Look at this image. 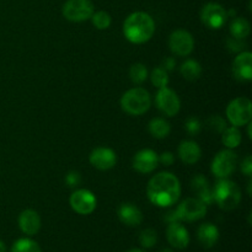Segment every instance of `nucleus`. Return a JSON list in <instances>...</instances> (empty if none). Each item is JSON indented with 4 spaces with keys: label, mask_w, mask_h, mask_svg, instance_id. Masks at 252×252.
<instances>
[{
    "label": "nucleus",
    "mask_w": 252,
    "mask_h": 252,
    "mask_svg": "<svg viewBox=\"0 0 252 252\" xmlns=\"http://www.w3.org/2000/svg\"><path fill=\"white\" fill-rule=\"evenodd\" d=\"M226 47H228L229 51L233 52V53H241V52H244V49H245L246 42L245 39L235 38V37L231 36L226 39Z\"/></svg>",
    "instance_id": "2f4dec72"
},
{
    "label": "nucleus",
    "mask_w": 252,
    "mask_h": 252,
    "mask_svg": "<svg viewBox=\"0 0 252 252\" xmlns=\"http://www.w3.org/2000/svg\"><path fill=\"white\" fill-rule=\"evenodd\" d=\"M226 117L235 127H243L250 123L252 117V102L248 97H236L226 107Z\"/></svg>",
    "instance_id": "39448f33"
},
{
    "label": "nucleus",
    "mask_w": 252,
    "mask_h": 252,
    "mask_svg": "<svg viewBox=\"0 0 252 252\" xmlns=\"http://www.w3.org/2000/svg\"><path fill=\"white\" fill-rule=\"evenodd\" d=\"M197 239L203 248L211 249L217 244L219 239V230L214 224H202L197 231Z\"/></svg>",
    "instance_id": "412c9836"
},
{
    "label": "nucleus",
    "mask_w": 252,
    "mask_h": 252,
    "mask_svg": "<svg viewBox=\"0 0 252 252\" xmlns=\"http://www.w3.org/2000/svg\"><path fill=\"white\" fill-rule=\"evenodd\" d=\"M152 106L150 94L143 88H134L123 94L121 107L130 116H140L147 112Z\"/></svg>",
    "instance_id": "20e7f679"
},
{
    "label": "nucleus",
    "mask_w": 252,
    "mask_h": 252,
    "mask_svg": "<svg viewBox=\"0 0 252 252\" xmlns=\"http://www.w3.org/2000/svg\"><path fill=\"white\" fill-rule=\"evenodd\" d=\"M201 148L193 140H184L179 147V157L185 164L193 165L201 159Z\"/></svg>",
    "instance_id": "aec40b11"
},
{
    "label": "nucleus",
    "mask_w": 252,
    "mask_h": 252,
    "mask_svg": "<svg viewBox=\"0 0 252 252\" xmlns=\"http://www.w3.org/2000/svg\"><path fill=\"white\" fill-rule=\"evenodd\" d=\"M155 32V22L149 14L137 11L130 14L123 24V33L126 38L135 44L145 43Z\"/></svg>",
    "instance_id": "f03ea898"
},
{
    "label": "nucleus",
    "mask_w": 252,
    "mask_h": 252,
    "mask_svg": "<svg viewBox=\"0 0 252 252\" xmlns=\"http://www.w3.org/2000/svg\"><path fill=\"white\" fill-rule=\"evenodd\" d=\"M241 171H243L246 176H251V174H252V157L251 155H248V157L243 160V164H241Z\"/></svg>",
    "instance_id": "c9c22d12"
},
{
    "label": "nucleus",
    "mask_w": 252,
    "mask_h": 252,
    "mask_svg": "<svg viewBox=\"0 0 252 252\" xmlns=\"http://www.w3.org/2000/svg\"><path fill=\"white\" fill-rule=\"evenodd\" d=\"M126 252H144V251L140 250V249H130V250H128Z\"/></svg>",
    "instance_id": "ea45409f"
},
{
    "label": "nucleus",
    "mask_w": 252,
    "mask_h": 252,
    "mask_svg": "<svg viewBox=\"0 0 252 252\" xmlns=\"http://www.w3.org/2000/svg\"><path fill=\"white\" fill-rule=\"evenodd\" d=\"M175 66H176V61H175L172 57H167V58L164 61V69L166 71L174 70Z\"/></svg>",
    "instance_id": "e433bc0d"
},
{
    "label": "nucleus",
    "mask_w": 252,
    "mask_h": 252,
    "mask_svg": "<svg viewBox=\"0 0 252 252\" xmlns=\"http://www.w3.org/2000/svg\"><path fill=\"white\" fill-rule=\"evenodd\" d=\"M69 203L75 213L80 216H89L95 211L97 201L95 194L89 189H78L71 193Z\"/></svg>",
    "instance_id": "1a4fd4ad"
},
{
    "label": "nucleus",
    "mask_w": 252,
    "mask_h": 252,
    "mask_svg": "<svg viewBox=\"0 0 252 252\" xmlns=\"http://www.w3.org/2000/svg\"><path fill=\"white\" fill-rule=\"evenodd\" d=\"M139 243L144 249H152L158 243V234L154 229H144L139 235Z\"/></svg>",
    "instance_id": "c85d7f7f"
},
{
    "label": "nucleus",
    "mask_w": 252,
    "mask_h": 252,
    "mask_svg": "<svg viewBox=\"0 0 252 252\" xmlns=\"http://www.w3.org/2000/svg\"><path fill=\"white\" fill-rule=\"evenodd\" d=\"M238 165V157L231 149L221 150L212 162V172L219 179H226L230 176L236 169Z\"/></svg>",
    "instance_id": "0eeeda50"
},
{
    "label": "nucleus",
    "mask_w": 252,
    "mask_h": 252,
    "mask_svg": "<svg viewBox=\"0 0 252 252\" xmlns=\"http://www.w3.org/2000/svg\"><path fill=\"white\" fill-rule=\"evenodd\" d=\"M250 22L243 17H235L230 24V33L235 38L245 39L250 34Z\"/></svg>",
    "instance_id": "b1692460"
},
{
    "label": "nucleus",
    "mask_w": 252,
    "mask_h": 252,
    "mask_svg": "<svg viewBox=\"0 0 252 252\" xmlns=\"http://www.w3.org/2000/svg\"><path fill=\"white\" fill-rule=\"evenodd\" d=\"M166 238L170 245L177 250H184L189 244V234L184 225L179 223L169 224L166 230Z\"/></svg>",
    "instance_id": "dca6fc26"
},
{
    "label": "nucleus",
    "mask_w": 252,
    "mask_h": 252,
    "mask_svg": "<svg viewBox=\"0 0 252 252\" xmlns=\"http://www.w3.org/2000/svg\"><path fill=\"white\" fill-rule=\"evenodd\" d=\"M169 47L174 54L179 57H187L194 48L193 36L186 30H176L170 34Z\"/></svg>",
    "instance_id": "9d476101"
},
{
    "label": "nucleus",
    "mask_w": 252,
    "mask_h": 252,
    "mask_svg": "<svg viewBox=\"0 0 252 252\" xmlns=\"http://www.w3.org/2000/svg\"><path fill=\"white\" fill-rule=\"evenodd\" d=\"M149 201L158 207H171L176 203L181 194L179 179L171 172H160L152 177L147 187Z\"/></svg>",
    "instance_id": "f257e3e1"
},
{
    "label": "nucleus",
    "mask_w": 252,
    "mask_h": 252,
    "mask_svg": "<svg viewBox=\"0 0 252 252\" xmlns=\"http://www.w3.org/2000/svg\"><path fill=\"white\" fill-rule=\"evenodd\" d=\"M149 132L157 139H164L171 132V126L166 120L161 117L154 118L149 123Z\"/></svg>",
    "instance_id": "4be33fe9"
},
{
    "label": "nucleus",
    "mask_w": 252,
    "mask_h": 252,
    "mask_svg": "<svg viewBox=\"0 0 252 252\" xmlns=\"http://www.w3.org/2000/svg\"><path fill=\"white\" fill-rule=\"evenodd\" d=\"M185 128H186L187 133L191 135H196L201 132L202 125L199 122V120L197 117H189V120L186 121V125H185Z\"/></svg>",
    "instance_id": "473e14b6"
},
{
    "label": "nucleus",
    "mask_w": 252,
    "mask_h": 252,
    "mask_svg": "<svg viewBox=\"0 0 252 252\" xmlns=\"http://www.w3.org/2000/svg\"><path fill=\"white\" fill-rule=\"evenodd\" d=\"M90 162L98 170H110L117 162L116 153L110 148H96L90 154Z\"/></svg>",
    "instance_id": "4468645a"
},
{
    "label": "nucleus",
    "mask_w": 252,
    "mask_h": 252,
    "mask_svg": "<svg viewBox=\"0 0 252 252\" xmlns=\"http://www.w3.org/2000/svg\"><path fill=\"white\" fill-rule=\"evenodd\" d=\"M65 182L69 187H76L80 185L81 176L78 171H70L65 176Z\"/></svg>",
    "instance_id": "72a5a7b5"
},
{
    "label": "nucleus",
    "mask_w": 252,
    "mask_h": 252,
    "mask_svg": "<svg viewBox=\"0 0 252 252\" xmlns=\"http://www.w3.org/2000/svg\"><path fill=\"white\" fill-rule=\"evenodd\" d=\"M180 73H181V75L184 76L186 80L194 81L197 80V79H199V76H201L202 66L197 61L189 59V61L182 63V65L180 66Z\"/></svg>",
    "instance_id": "5701e85b"
},
{
    "label": "nucleus",
    "mask_w": 252,
    "mask_h": 252,
    "mask_svg": "<svg viewBox=\"0 0 252 252\" xmlns=\"http://www.w3.org/2000/svg\"><path fill=\"white\" fill-rule=\"evenodd\" d=\"M175 212L180 221H196L206 217L207 204L198 198H186L179 204Z\"/></svg>",
    "instance_id": "6e6552de"
},
{
    "label": "nucleus",
    "mask_w": 252,
    "mask_h": 252,
    "mask_svg": "<svg viewBox=\"0 0 252 252\" xmlns=\"http://www.w3.org/2000/svg\"><path fill=\"white\" fill-rule=\"evenodd\" d=\"M164 219H165V220H166L169 224H171V223H179V221H180L179 217H177L176 212H175V211H171V212H169V213L165 214V218H164Z\"/></svg>",
    "instance_id": "4c0bfd02"
},
{
    "label": "nucleus",
    "mask_w": 252,
    "mask_h": 252,
    "mask_svg": "<svg viewBox=\"0 0 252 252\" xmlns=\"http://www.w3.org/2000/svg\"><path fill=\"white\" fill-rule=\"evenodd\" d=\"M155 103H157V107L169 117L176 116L181 107V101H180L177 94L167 86L159 89L157 96H155Z\"/></svg>",
    "instance_id": "9b49d317"
},
{
    "label": "nucleus",
    "mask_w": 252,
    "mask_h": 252,
    "mask_svg": "<svg viewBox=\"0 0 252 252\" xmlns=\"http://www.w3.org/2000/svg\"><path fill=\"white\" fill-rule=\"evenodd\" d=\"M233 74L238 80L250 81L252 79V54L251 52H241L235 57L233 63Z\"/></svg>",
    "instance_id": "2eb2a0df"
},
{
    "label": "nucleus",
    "mask_w": 252,
    "mask_h": 252,
    "mask_svg": "<svg viewBox=\"0 0 252 252\" xmlns=\"http://www.w3.org/2000/svg\"><path fill=\"white\" fill-rule=\"evenodd\" d=\"M63 16L71 22H83L91 19L94 4L91 0H66L63 5Z\"/></svg>",
    "instance_id": "423d86ee"
},
{
    "label": "nucleus",
    "mask_w": 252,
    "mask_h": 252,
    "mask_svg": "<svg viewBox=\"0 0 252 252\" xmlns=\"http://www.w3.org/2000/svg\"><path fill=\"white\" fill-rule=\"evenodd\" d=\"M19 226L24 234L29 236L36 235L41 229V218L33 209H26L19 216Z\"/></svg>",
    "instance_id": "f3484780"
},
{
    "label": "nucleus",
    "mask_w": 252,
    "mask_h": 252,
    "mask_svg": "<svg viewBox=\"0 0 252 252\" xmlns=\"http://www.w3.org/2000/svg\"><path fill=\"white\" fill-rule=\"evenodd\" d=\"M11 252H42V250L36 241L22 238L15 241L11 248Z\"/></svg>",
    "instance_id": "a878e982"
},
{
    "label": "nucleus",
    "mask_w": 252,
    "mask_h": 252,
    "mask_svg": "<svg viewBox=\"0 0 252 252\" xmlns=\"http://www.w3.org/2000/svg\"><path fill=\"white\" fill-rule=\"evenodd\" d=\"M221 142L228 149L238 148L241 143V133L239 130V127H235V126L226 127L221 133Z\"/></svg>",
    "instance_id": "393cba45"
},
{
    "label": "nucleus",
    "mask_w": 252,
    "mask_h": 252,
    "mask_svg": "<svg viewBox=\"0 0 252 252\" xmlns=\"http://www.w3.org/2000/svg\"><path fill=\"white\" fill-rule=\"evenodd\" d=\"M159 164V157L152 149H143L135 154L133 159V169L140 174H150Z\"/></svg>",
    "instance_id": "ddd939ff"
},
{
    "label": "nucleus",
    "mask_w": 252,
    "mask_h": 252,
    "mask_svg": "<svg viewBox=\"0 0 252 252\" xmlns=\"http://www.w3.org/2000/svg\"><path fill=\"white\" fill-rule=\"evenodd\" d=\"M175 161V157L172 153L170 152H165L162 153L161 155L159 157V162H161L164 166H171Z\"/></svg>",
    "instance_id": "f704fd0d"
},
{
    "label": "nucleus",
    "mask_w": 252,
    "mask_h": 252,
    "mask_svg": "<svg viewBox=\"0 0 252 252\" xmlns=\"http://www.w3.org/2000/svg\"><path fill=\"white\" fill-rule=\"evenodd\" d=\"M213 199L223 211H233L241 201L240 189L235 182L220 179L213 189Z\"/></svg>",
    "instance_id": "7ed1b4c3"
},
{
    "label": "nucleus",
    "mask_w": 252,
    "mask_h": 252,
    "mask_svg": "<svg viewBox=\"0 0 252 252\" xmlns=\"http://www.w3.org/2000/svg\"><path fill=\"white\" fill-rule=\"evenodd\" d=\"M150 80L154 84V86H157L158 89L166 88L167 84H169V75H167V71L165 70L161 66H158L150 74Z\"/></svg>",
    "instance_id": "cd10ccee"
},
{
    "label": "nucleus",
    "mask_w": 252,
    "mask_h": 252,
    "mask_svg": "<svg viewBox=\"0 0 252 252\" xmlns=\"http://www.w3.org/2000/svg\"><path fill=\"white\" fill-rule=\"evenodd\" d=\"M226 10L217 2H208L201 11V20L208 29L219 30L228 19Z\"/></svg>",
    "instance_id": "f8f14e48"
},
{
    "label": "nucleus",
    "mask_w": 252,
    "mask_h": 252,
    "mask_svg": "<svg viewBox=\"0 0 252 252\" xmlns=\"http://www.w3.org/2000/svg\"><path fill=\"white\" fill-rule=\"evenodd\" d=\"M118 218L128 226H138L143 221V213L135 204L123 203L118 208Z\"/></svg>",
    "instance_id": "a211bd4d"
},
{
    "label": "nucleus",
    "mask_w": 252,
    "mask_h": 252,
    "mask_svg": "<svg viewBox=\"0 0 252 252\" xmlns=\"http://www.w3.org/2000/svg\"><path fill=\"white\" fill-rule=\"evenodd\" d=\"M192 189L196 192L197 198L201 199L207 206L214 202L213 199V189L209 186V182L203 175H196L192 180Z\"/></svg>",
    "instance_id": "6ab92c4d"
},
{
    "label": "nucleus",
    "mask_w": 252,
    "mask_h": 252,
    "mask_svg": "<svg viewBox=\"0 0 252 252\" xmlns=\"http://www.w3.org/2000/svg\"><path fill=\"white\" fill-rule=\"evenodd\" d=\"M130 80L135 84H143L148 79V69L144 64H133L129 69Z\"/></svg>",
    "instance_id": "bb28decb"
},
{
    "label": "nucleus",
    "mask_w": 252,
    "mask_h": 252,
    "mask_svg": "<svg viewBox=\"0 0 252 252\" xmlns=\"http://www.w3.org/2000/svg\"><path fill=\"white\" fill-rule=\"evenodd\" d=\"M91 20H93V24L96 29L98 30H106L111 26V16L108 12L106 11H96L94 12L93 16H91Z\"/></svg>",
    "instance_id": "c756f323"
},
{
    "label": "nucleus",
    "mask_w": 252,
    "mask_h": 252,
    "mask_svg": "<svg viewBox=\"0 0 252 252\" xmlns=\"http://www.w3.org/2000/svg\"><path fill=\"white\" fill-rule=\"evenodd\" d=\"M0 252H6V246L1 240H0Z\"/></svg>",
    "instance_id": "58836bf2"
},
{
    "label": "nucleus",
    "mask_w": 252,
    "mask_h": 252,
    "mask_svg": "<svg viewBox=\"0 0 252 252\" xmlns=\"http://www.w3.org/2000/svg\"><path fill=\"white\" fill-rule=\"evenodd\" d=\"M160 252H174L171 250V249H164V250H161Z\"/></svg>",
    "instance_id": "a19ab883"
},
{
    "label": "nucleus",
    "mask_w": 252,
    "mask_h": 252,
    "mask_svg": "<svg viewBox=\"0 0 252 252\" xmlns=\"http://www.w3.org/2000/svg\"><path fill=\"white\" fill-rule=\"evenodd\" d=\"M207 127L209 128L211 130L216 133H223L224 129L226 128V122L221 116L216 115V116H212L207 120Z\"/></svg>",
    "instance_id": "7c9ffc66"
}]
</instances>
